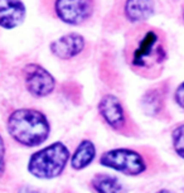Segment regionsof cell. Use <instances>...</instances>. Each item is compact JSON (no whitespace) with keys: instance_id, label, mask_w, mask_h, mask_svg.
<instances>
[{"instance_id":"6da1fadb","label":"cell","mask_w":184,"mask_h":193,"mask_svg":"<svg viewBox=\"0 0 184 193\" xmlns=\"http://www.w3.org/2000/svg\"><path fill=\"white\" fill-rule=\"evenodd\" d=\"M124 56L136 75L145 78L158 77L168 60L167 34L146 23L132 25L125 33Z\"/></svg>"},{"instance_id":"2e32d148","label":"cell","mask_w":184,"mask_h":193,"mask_svg":"<svg viewBox=\"0 0 184 193\" xmlns=\"http://www.w3.org/2000/svg\"><path fill=\"white\" fill-rule=\"evenodd\" d=\"M4 155H5V146L2 135H0V172H3L4 169Z\"/></svg>"},{"instance_id":"e0dca14e","label":"cell","mask_w":184,"mask_h":193,"mask_svg":"<svg viewBox=\"0 0 184 193\" xmlns=\"http://www.w3.org/2000/svg\"><path fill=\"white\" fill-rule=\"evenodd\" d=\"M18 193H39V192L33 189V188H29V187H23L22 189H19Z\"/></svg>"},{"instance_id":"7a4b0ae2","label":"cell","mask_w":184,"mask_h":193,"mask_svg":"<svg viewBox=\"0 0 184 193\" xmlns=\"http://www.w3.org/2000/svg\"><path fill=\"white\" fill-rule=\"evenodd\" d=\"M49 123L43 112L35 109L15 110L8 119L10 137L25 146H37L49 135Z\"/></svg>"},{"instance_id":"3957f363","label":"cell","mask_w":184,"mask_h":193,"mask_svg":"<svg viewBox=\"0 0 184 193\" xmlns=\"http://www.w3.org/2000/svg\"><path fill=\"white\" fill-rule=\"evenodd\" d=\"M69 159V152L62 143H53L35 152L28 163V170L40 179H52L58 177Z\"/></svg>"},{"instance_id":"277c9868","label":"cell","mask_w":184,"mask_h":193,"mask_svg":"<svg viewBox=\"0 0 184 193\" xmlns=\"http://www.w3.org/2000/svg\"><path fill=\"white\" fill-rule=\"evenodd\" d=\"M52 15L68 25L81 27L94 20L98 0H49Z\"/></svg>"},{"instance_id":"4fadbf2b","label":"cell","mask_w":184,"mask_h":193,"mask_svg":"<svg viewBox=\"0 0 184 193\" xmlns=\"http://www.w3.org/2000/svg\"><path fill=\"white\" fill-rule=\"evenodd\" d=\"M145 111L149 114H157L163 105V95L159 88H154L148 91L143 98Z\"/></svg>"},{"instance_id":"5b68a950","label":"cell","mask_w":184,"mask_h":193,"mask_svg":"<svg viewBox=\"0 0 184 193\" xmlns=\"http://www.w3.org/2000/svg\"><path fill=\"white\" fill-rule=\"evenodd\" d=\"M100 163L103 167L112 168L127 175H139L146 170V163L138 152L132 149H111L105 152Z\"/></svg>"},{"instance_id":"ba28073f","label":"cell","mask_w":184,"mask_h":193,"mask_svg":"<svg viewBox=\"0 0 184 193\" xmlns=\"http://www.w3.org/2000/svg\"><path fill=\"white\" fill-rule=\"evenodd\" d=\"M51 52L54 57L69 61L78 57L86 48V39L78 33H67L51 43Z\"/></svg>"},{"instance_id":"30bf717a","label":"cell","mask_w":184,"mask_h":193,"mask_svg":"<svg viewBox=\"0 0 184 193\" xmlns=\"http://www.w3.org/2000/svg\"><path fill=\"white\" fill-rule=\"evenodd\" d=\"M25 5L22 0H0V27L14 29L24 21Z\"/></svg>"},{"instance_id":"8992f818","label":"cell","mask_w":184,"mask_h":193,"mask_svg":"<svg viewBox=\"0 0 184 193\" xmlns=\"http://www.w3.org/2000/svg\"><path fill=\"white\" fill-rule=\"evenodd\" d=\"M25 87L34 97H46L56 87L54 77L39 64L30 63L24 68Z\"/></svg>"},{"instance_id":"7c38bea8","label":"cell","mask_w":184,"mask_h":193,"mask_svg":"<svg viewBox=\"0 0 184 193\" xmlns=\"http://www.w3.org/2000/svg\"><path fill=\"white\" fill-rule=\"evenodd\" d=\"M92 187L97 193H125V188L116 177L97 174L92 179Z\"/></svg>"},{"instance_id":"9a60e30c","label":"cell","mask_w":184,"mask_h":193,"mask_svg":"<svg viewBox=\"0 0 184 193\" xmlns=\"http://www.w3.org/2000/svg\"><path fill=\"white\" fill-rule=\"evenodd\" d=\"M174 100L182 109H184V82H182L174 92Z\"/></svg>"},{"instance_id":"5bb4252c","label":"cell","mask_w":184,"mask_h":193,"mask_svg":"<svg viewBox=\"0 0 184 193\" xmlns=\"http://www.w3.org/2000/svg\"><path fill=\"white\" fill-rule=\"evenodd\" d=\"M173 146L176 154L184 159V125H180L173 131Z\"/></svg>"},{"instance_id":"ac0fdd59","label":"cell","mask_w":184,"mask_h":193,"mask_svg":"<svg viewBox=\"0 0 184 193\" xmlns=\"http://www.w3.org/2000/svg\"><path fill=\"white\" fill-rule=\"evenodd\" d=\"M182 18H183V23H184V4L182 6Z\"/></svg>"},{"instance_id":"9c48e42d","label":"cell","mask_w":184,"mask_h":193,"mask_svg":"<svg viewBox=\"0 0 184 193\" xmlns=\"http://www.w3.org/2000/svg\"><path fill=\"white\" fill-rule=\"evenodd\" d=\"M98 111L106 123L115 130H121L126 126V114L120 100L116 96H103L98 104Z\"/></svg>"},{"instance_id":"52a82bcc","label":"cell","mask_w":184,"mask_h":193,"mask_svg":"<svg viewBox=\"0 0 184 193\" xmlns=\"http://www.w3.org/2000/svg\"><path fill=\"white\" fill-rule=\"evenodd\" d=\"M155 10V0H122L120 4V18L131 25H138L150 19Z\"/></svg>"},{"instance_id":"8fae6325","label":"cell","mask_w":184,"mask_h":193,"mask_svg":"<svg viewBox=\"0 0 184 193\" xmlns=\"http://www.w3.org/2000/svg\"><path fill=\"white\" fill-rule=\"evenodd\" d=\"M96 155V148L91 140H82L77 146L71 159V167L76 170H81L92 163Z\"/></svg>"},{"instance_id":"d6986e66","label":"cell","mask_w":184,"mask_h":193,"mask_svg":"<svg viewBox=\"0 0 184 193\" xmlns=\"http://www.w3.org/2000/svg\"><path fill=\"white\" fill-rule=\"evenodd\" d=\"M158 193H170L169 191H167V189H161V191H159Z\"/></svg>"}]
</instances>
